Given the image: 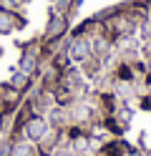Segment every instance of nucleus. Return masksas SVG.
<instances>
[{
    "label": "nucleus",
    "instance_id": "1",
    "mask_svg": "<svg viewBox=\"0 0 151 156\" xmlns=\"http://www.w3.org/2000/svg\"><path fill=\"white\" fill-rule=\"evenodd\" d=\"M45 131H48L45 119H30V121L25 123V133H28V139H33V141L43 139V136H45Z\"/></svg>",
    "mask_w": 151,
    "mask_h": 156
},
{
    "label": "nucleus",
    "instance_id": "2",
    "mask_svg": "<svg viewBox=\"0 0 151 156\" xmlns=\"http://www.w3.org/2000/svg\"><path fill=\"white\" fill-rule=\"evenodd\" d=\"M70 53H73V58H76V61H83V58L91 53L88 41H76V43H73V48H70Z\"/></svg>",
    "mask_w": 151,
    "mask_h": 156
},
{
    "label": "nucleus",
    "instance_id": "3",
    "mask_svg": "<svg viewBox=\"0 0 151 156\" xmlns=\"http://www.w3.org/2000/svg\"><path fill=\"white\" fill-rule=\"evenodd\" d=\"M10 156H30V149H28L25 144H15V146H13V154H10Z\"/></svg>",
    "mask_w": 151,
    "mask_h": 156
},
{
    "label": "nucleus",
    "instance_id": "4",
    "mask_svg": "<svg viewBox=\"0 0 151 156\" xmlns=\"http://www.w3.org/2000/svg\"><path fill=\"white\" fill-rule=\"evenodd\" d=\"M10 28V23H8V15H3L0 13V30H8Z\"/></svg>",
    "mask_w": 151,
    "mask_h": 156
}]
</instances>
